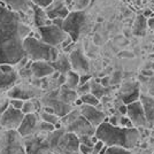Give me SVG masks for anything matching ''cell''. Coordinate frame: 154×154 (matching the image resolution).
I'll use <instances>...</instances> for the list:
<instances>
[{"instance_id":"1","label":"cell","mask_w":154,"mask_h":154,"mask_svg":"<svg viewBox=\"0 0 154 154\" xmlns=\"http://www.w3.org/2000/svg\"><path fill=\"white\" fill-rule=\"evenodd\" d=\"M29 33L19 12L0 6V64L15 66L26 57L23 40Z\"/></svg>"},{"instance_id":"2","label":"cell","mask_w":154,"mask_h":154,"mask_svg":"<svg viewBox=\"0 0 154 154\" xmlns=\"http://www.w3.org/2000/svg\"><path fill=\"white\" fill-rule=\"evenodd\" d=\"M94 136L107 146H121L131 149L139 139V131L136 128H120L108 121H103L97 127Z\"/></svg>"},{"instance_id":"3","label":"cell","mask_w":154,"mask_h":154,"mask_svg":"<svg viewBox=\"0 0 154 154\" xmlns=\"http://www.w3.org/2000/svg\"><path fill=\"white\" fill-rule=\"evenodd\" d=\"M23 48L26 57L31 61H47L52 62L57 60L59 52L55 46H51L43 40L28 36L23 40Z\"/></svg>"},{"instance_id":"4","label":"cell","mask_w":154,"mask_h":154,"mask_svg":"<svg viewBox=\"0 0 154 154\" xmlns=\"http://www.w3.org/2000/svg\"><path fill=\"white\" fill-rule=\"evenodd\" d=\"M85 13L83 11H75V12H69V14L64 17L62 29L69 35V37L72 39V42H76L81 30L85 23Z\"/></svg>"},{"instance_id":"5","label":"cell","mask_w":154,"mask_h":154,"mask_svg":"<svg viewBox=\"0 0 154 154\" xmlns=\"http://www.w3.org/2000/svg\"><path fill=\"white\" fill-rule=\"evenodd\" d=\"M38 31L40 35V40H43L44 43L51 46L60 45L69 36L62 28H59L52 23L48 26H39Z\"/></svg>"},{"instance_id":"6","label":"cell","mask_w":154,"mask_h":154,"mask_svg":"<svg viewBox=\"0 0 154 154\" xmlns=\"http://www.w3.org/2000/svg\"><path fill=\"white\" fill-rule=\"evenodd\" d=\"M19 72L11 64H0V103L5 101L2 96L16 84Z\"/></svg>"},{"instance_id":"7","label":"cell","mask_w":154,"mask_h":154,"mask_svg":"<svg viewBox=\"0 0 154 154\" xmlns=\"http://www.w3.org/2000/svg\"><path fill=\"white\" fill-rule=\"evenodd\" d=\"M23 117L24 114L21 109L13 108L9 105L6 110L0 115V125L6 130H17Z\"/></svg>"},{"instance_id":"8","label":"cell","mask_w":154,"mask_h":154,"mask_svg":"<svg viewBox=\"0 0 154 154\" xmlns=\"http://www.w3.org/2000/svg\"><path fill=\"white\" fill-rule=\"evenodd\" d=\"M127 116L131 120L134 127H146L147 120L143 109V105L140 101L136 100L127 105Z\"/></svg>"},{"instance_id":"9","label":"cell","mask_w":154,"mask_h":154,"mask_svg":"<svg viewBox=\"0 0 154 154\" xmlns=\"http://www.w3.org/2000/svg\"><path fill=\"white\" fill-rule=\"evenodd\" d=\"M79 110H81V115L85 117L91 123V125L94 128H97L99 124H101L103 121H108V119H106L105 113L97 108L96 106H90V105L83 103V105H81Z\"/></svg>"},{"instance_id":"10","label":"cell","mask_w":154,"mask_h":154,"mask_svg":"<svg viewBox=\"0 0 154 154\" xmlns=\"http://www.w3.org/2000/svg\"><path fill=\"white\" fill-rule=\"evenodd\" d=\"M67 129L70 132H74L77 137H81V136H93L94 135V131H96V128L92 127L91 123L82 115H79L74 122H71Z\"/></svg>"},{"instance_id":"11","label":"cell","mask_w":154,"mask_h":154,"mask_svg":"<svg viewBox=\"0 0 154 154\" xmlns=\"http://www.w3.org/2000/svg\"><path fill=\"white\" fill-rule=\"evenodd\" d=\"M70 66L74 69V71L76 72H88L89 70V61L85 58V55L83 54V52L81 48H76L72 52H70Z\"/></svg>"},{"instance_id":"12","label":"cell","mask_w":154,"mask_h":154,"mask_svg":"<svg viewBox=\"0 0 154 154\" xmlns=\"http://www.w3.org/2000/svg\"><path fill=\"white\" fill-rule=\"evenodd\" d=\"M7 93H8L9 98H17V99H22V100H28V99H32V98L37 97L38 91L31 86L28 88L26 85H14Z\"/></svg>"},{"instance_id":"13","label":"cell","mask_w":154,"mask_h":154,"mask_svg":"<svg viewBox=\"0 0 154 154\" xmlns=\"http://www.w3.org/2000/svg\"><path fill=\"white\" fill-rule=\"evenodd\" d=\"M37 122H38V120H37L36 114H33V113L26 114L16 131L19 132V135L21 137H28V136L31 135L32 132L36 130Z\"/></svg>"},{"instance_id":"14","label":"cell","mask_w":154,"mask_h":154,"mask_svg":"<svg viewBox=\"0 0 154 154\" xmlns=\"http://www.w3.org/2000/svg\"><path fill=\"white\" fill-rule=\"evenodd\" d=\"M45 12L50 20L57 19V17L64 19L69 14L68 7L64 5V2L62 0H54L50 6L45 8Z\"/></svg>"},{"instance_id":"15","label":"cell","mask_w":154,"mask_h":154,"mask_svg":"<svg viewBox=\"0 0 154 154\" xmlns=\"http://www.w3.org/2000/svg\"><path fill=\"white\" fill-rule=\"evenodd\" d=\"M31 74L36 78H43V77L50 76L54 72V68L47 61H32L31 63Z\"/></svg>"},{"instance_id":"16","label":"cell","mask_w":154,"mask_h":154,"mask_svg":"<svg viewBox=\"0 0 154 154\" xmlns=\"http://www.w3.org/2000/svg\"><path fill=\"white\" fill-rule=\"evenodd\" d=\"M140 103L143 105V109L146 116L147 123L153 124L154 123V99L147 96H140Z\"/></svg>"},{"instance_id":"17","label":"cell","mask_w":154,"mask_h":154,"mask_svg":"<svg viewBox=\"0 0 154 154\" xmlns=\"http://www.w3.org/2000/svg\"><path fill=\"white\" fill-rule=\"evenodd\" d=\"M51 66L54 68L55 71H59L60 74H67L69 70H71V66L69 59L67 58L66 55H60L59 54L57 60L50 62Z\"/></svg>"},{"instance_id":"18","label":"cell","mask_w":154,"mask_h":154,"mask_svg":"<svg viewBox=\"0 0 154 154\" xmlns=\"http://www.w3.org/2000/svg\"><path fill=\"white\" fill-rule=\"evenodd\" d=\"M31 6L33 7V12H35V26L39 28V26L51 24L52 20L48 19V16H47V14H46L44 8H40V7L36 6V5H32V4Z\"/></svg>"},{"instance_id":"19","label":"cell","mask_w":154,"mask_h":154,"mask_svg":"<svg viewBox=\"0 0 154 154\" xmlns=\"http://www.w3.org/2000/svg\"><path fill=\"white\" fill-rule=\"evenodd\" d=\"M15 12H26L31 7L30 0H0Z\"/></svg>"},{"instance_id":"20","label":"cell","mask_w":154,"mask_h":154,"mask_svg":"<svg viewBox=\"0 0 154 154\" xmlns=\"http://www.w3.org/2000/svg\"><path fill=\"white\" fill-rule=\"evenodd\" d=\"M146 26H147V20L144 15H139L135 22L134 26V33L136 36H144L146 32Z\"/></svg>"},{"instance_id":"21","label":"cell","mask_w":154,"mask_h":154,"mask_svg":"<svg viewBox=\"0 0 154 154\" xmlns=\"http://www.w3.org/2000/svg\"><path fill=\"white\" fill-rule=\"evenodd\" d=\"M66 83H67V86L69 89H76L79 84V75L77 74L76 71L69 70L67 72V77H66Z\"/></svg>"},{"instance_id":"22","label":"cell","mask_w":154,"mask_h":154,"mask_svg":"<svg viewBox=\"0 0 154 154\" xmlns=\"http://www.w3.org/2000/svg\"><path fill=\"white\" fill-rule=\"evenodd\" d=\"M77 98V93L72 89H69L67 85H63L61 91V100L63 103H71L75 101Z\"/></svg>"},{"instance_id":"23","label":"cell","mask_w":154,"mask_h":154,"mask_svg":"<svg viewBox=\"0 0 154 154\" xmlns=\"http://www.w3.org/2000/svg\"><path fill=\"white\" fill-rule=\"evenodd\" d=\"M81 100H82V103H85V105H90V106H96L98 107L100 103H99V99L97 98L94 94H92V93H84L79 98Z\"/></svg>"},{"instance_id":"24","label":"cell","mask_w":154,"mask_h":154,"mask_svg":"<svg viewBox=\"0 0 154 154\" xmlns=\"http://www.w3.org/2000/svg\"><path fill=\"white\" fill-rule=\"evenodd\" d=\"M22 113L26 115V114H31V113H35L37 110V106H36V101H32L31 99H28V100H24L23 103V106H22Z\"/></svg>"},{"instance_id":"25","label":"cell","mask_w":154,"mask_h":154,"mask_svg":"<svg viewBox=\"0 0 154 154\" xmlns=\"http://www.w3.org/2000/svg\"><path fill=\"white\" fill-rule=\"evenodd\" d=\"M79 115H81V110H79V109H76V110L69 112V113H67L64 116H62V120H61V121H62L63 124H66V125H69V124H70L71 122H74Z\"/></svg>"},{"instance_id":"26","label":"cell","mask_w":154,"mask_h":154,"mask_svg":"<svg viewBox=\"0 0 154 154\" xmlns=\"http://www.w3.org/2000/svg\"><path fill=\"white\" fill-rule=\"evenodd\" d=\"M40 117H42V120H43V121L51 123V124H55V123H58L59 121H60V119H59V116L57 115V114L46 113V112H44V110L40 113Z\"/></svg>"},{"instance_id":"27","label":"cell","mask_w":154,"mask_h":154,"mask_svg":"<svg viewBox=\"0 0 154 154\" xmlns=\"http://www.w3.org/2000/svg\"><path fill=\"white\" fill-rule=\"evenodd\" d=\"M105 154H131L130 151L121 146H108Z\"/></svg>"},{"instance_id":"28","label":"cell","mask_w":154,"mask_h":154,"mask_svg":"<svg viewBox=\"0 0 154 154\" xmlns=\"http://www.w3.org/2000/svg\"><path fill=\"white\" fill-rule=\"evenodd\" d=\"M36 129H38L39 131H42V132H52L53 130H55L54 124L45 122V121H43V120H42V122H37Z\"/></svg>"},{"instance_id":"29","label":"cell","mask_w":154,"mask_h":154,"mask_svg":"<svg viewBox=\"0 0 154 154\" xmlns=\"http://www.w3.org/2000/svg\"><path fill=\"white\" fill-rule=\"evenodd\" d=\"M91 90L93 91V93H92V94H94V96L99 99V98H101V97L105 94V91H106V89H105V86H103V85L94 84L93 86H91Z\"/></svg>"},{"instance_id":"30","label":"cell","mask_w":154,"mask_h":154,"mask_svg":"<svg viewBox=\"0 0 154 154\" xmlns=\"http://www.w3.org/2000/svg\"><path fill=\"white\" fill-rule=\"evenodd\" d=\"M53 1L54 0H30V2L32 5H36V6L40 7V8H47Z\"/></svg>"},{"instance_id":"31","label":"cell","mask_w":154,"mask_h":154,"mask_svg":"<svg viewBox=\"0 0 154 154\" xmlns=\"http://www.w3.org/2000/svg\"><path fill=\"white\" fill-rule=\"evenodd\" d=\"M91 0H75V9L76 11H83L89 6Z\"/></svg>"},{"instance_id":"32","label":"cell","mask_w":154,"mask_h":154,"mask_svg":"<svg viewBox=\"0 0 154 154\" xmlns=\"http://www.w3.org/2000/svg\"><path fill=\"white\" fill-rule=\"evenodd\" d=\"M23 103H24V100H22V99H17V98H11V100H9V105H11L13 108H16V109L22 108Z\"/></svg>"},{"instance_id":"33","label":"cell","mask_w":154,"mask_h":154,"mask_svg":"<svg viewBox=\"0 0 154 154\" xmlns=\"http://www.w3.org/2000/svg\"><path fill=\"white\" fill-rule=\"evenodd\" d=\"M105 145L103 141L101 140H98L94 143V145H93V147H92V154H99V152H100V149L103 148V146Z\"/></svg>"},{"instance_id":"34","label":"cell","mask_w":154,"mask_h":154,"mask_svg":"<svg viewBox=\"0 0 154 154\" xmlns=\"http://www.w3.org/2000/svg\"><path fill=\"white\" fill-rule=\"evenodd\" d=\"M120 123L122 124V127H124V128H135L134 124H132V122H131V120L129 119L128 116L122 117V119L120 120Z\"/></svg>"},{"instance_id":"35","label":"cell","mask_w":154,"mask_h":154,"mask_svg":"<svg viewBox=\"0 0 154 154\" xmlns=\"http://www.w3.org/2000/svg\"><path fill=\"white\" fill-rule=\"evenodd\" d=\"M90 90H91V86L89 83H84V84H82L81 86H78V92L82 93V94H84V93H89V91Z\"/></svg>"},{"instance_id":"36","label":"cell","mask_w":154,"mask_h":154,"mask_svg":"<svg viewBox=\"0 0 154 154\" xmlns=\"http://www.w3.org/2000/svg\"><path fill=\"white\" fill-rule=\"evenodd\" d=\"M78 149L82 152V154H92V147L86 146V145L81 144V143H79V147H78Z\"/></svg>"},{"instance_id":"37","label":"cell","mask_w":154,"mask_h":154,"mask_svg":"<svg viewBox=\"0 0 154 154\" xmlns=\"http://www.w3.org/2000/svg\"><path fill=\"white\" fill-rule=\"evenodd\" d=\"M63 20L64 19H61V17L53 19V20H52V24H54V26H59V28H62V24H63Z\"/></svg>"},{"instance_id":"38","label":"cell","mask_w":154,"mask_h":154,"mask_svg":"<svg viewBox=\"0 0 154 154\" xmlns=\"http://www.w3.org/2000/svg\"><path fill=\"white\" fill-rule=\"evenodd\" d=\"M90 75H85L84 74L83 76H79V84L78 85H82V84H84V83H86L89 79H90Z\"/></svg>"},{"instance_id":"39","label":"cell","mask_w":154,"mask_h":154,"mask_svg":"<svg viewBox=\"0 0 154 154\" xmlns=\"http://www.w3.org/2000/svg\"><path fill=\"white\" fill-rule=\"evenodd\" d=\"M147 26H149L152 30H154V15H153V16H151V17H148Z\"/></svg>"},{"instance_id":"40","label":"cell","mask_w":154,"mask_h":154,"mask_svg":"<svg viewBox=\"0 0 154 154\" xmlns=\"http://www.w3.org/2000/svg\"><path fill=\"white\" fill-rule=\"evenodd\" d=\"M143 15H144V16H145L146 19H148V17H151V16H153V15H154V12H153V11H151V9H147V11H146L145 13L143 14Z\"/></svg>"},{"instance_id":"41","label":"cell","mask_w":154,"mask_h":154,"mask_svg":"<svg viewBox=\"0 0 154 154\" xmlns=\"http://www.w3.org/2000/svg\"><path fill=\"white\" fill-rule=\"evenodd\" d=\"M119 110H120V113H121V114H123V115H127V106H125V105L120 106Z\"/></svg>"},{"instance_id":"42","label":"cell","mask_w":154,"mask_h":154,"mask_svg":"<svg viewBox=\"0 0 154 154\" xmlns=\"http://www.w3.org/2000/svg\"><path fill=\"white\" fill-rule=\"evenodd\" d=\"M108 81H109L108 77H106V78H103V79H101V84H103V86H107V84H108Z\"/></svg>"},{"instance_id":"43","label":"cell","mask_w":154,"mask_h":154,"mask_svg":"<svg viewBox=\"0 0 154 154\" xmlns=\"http://www.w3.org/2000/svg\"><path fill=\"white\" fill-rule=\"evenodd\" d=\"M143 74H145V75H147V76H152V75H153V71H151V70H143Z\"/></svg>"},{"instance_id":"44","label":"cell","mask_w":154,"mask_h":154,"mask_svg":"<svg viewBox=\"0 0 154 154\" xmlns=\"http://www.w3.org/2000/svg\"><path fill=\"white\" fill-rule=\"evenodd\" d=\"M62 1H63V0H62Z\"/></svg>"}]
</instances>
